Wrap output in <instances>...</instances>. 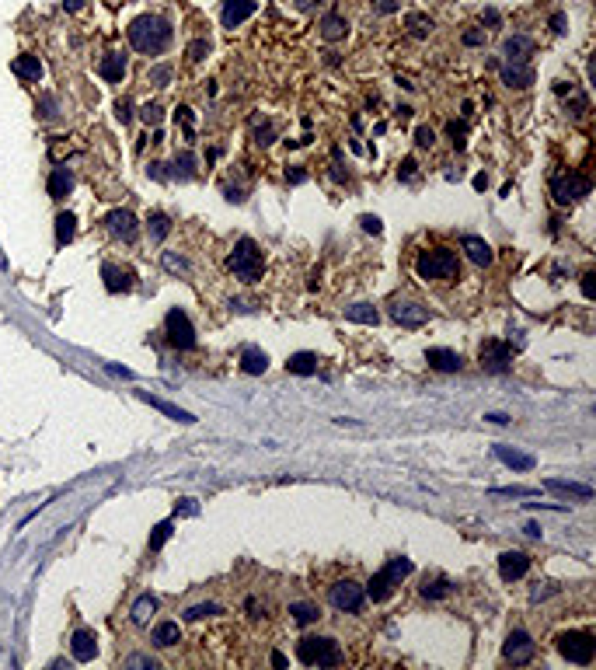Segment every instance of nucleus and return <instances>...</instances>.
Here are the masks:
<instances>
[{
  "mask_svg": "<svg viewBox=\"0 0 596 670\" xmlns=\"http://www.w3.org/2000/svg\"><path fill=\"white\" fill-rule=\"evenodd\" d=\"M126 35H129V46H133L136 53L157 56V53H164L168 42H171V25H168L164 18H157V15H143V18H136V22L126 29Z\"/></svg>",
  "mask_w": 596,
  "mask_h": 670,
  "instance_id": "f257e3e1",
  "label": "nucleus"
},
{
  "mask_svg": "<svg viewBox=\"0 0 596 670\" xmlns=\"http://www.w3.org/2000/svg\"><path fill=\"white\" fill-rule=\"evenodd\" d=\"M415 273L426 283H450L460 276V259L453 248H426L415 259Z\"/></svg>",
  "mask_w": 596,
  "mask_h": 670,
  "instance_id": "f03ea898",
  "label": "nucleus"
},
{
  "mask_svg": "<svg viewBox=\"0 0 596 670\" xmlns=\"http://www.w3.org/2000/svg\"><path fill=\"white\" fill-rule=\"evenodd\" d=\"M296 660L304 667H339L342 663V649L335 639L325 635H304L296 642Z\"/></svg>",
  "mask_w": 596,
  "mask_h": 670,
  "instance_id": "7ed1b4c3",
  "label": "nucleus"
},
{
  "mask_svg": "<svg viewBox=\"0 0 596 670\" xmlns=\"http://www.w3.org/2000/svg\"><path fill=\"white\" fill-rule=\"evenodd\" d=\"M230 273L241 280V283H258L261 273H265V259H261V248L251 241V238H241L230 252Z\"/></svg>",
  "mask_w": 596,
  "mask_h": 670,
  "instance_id": "20e7f679",
  "label": "nucleus"
},
{
  "mask_svg": "<svg viewBox=\"0 0 596 670\" xmlns=\"http://www.w3.org/2000/svg\"><path fill=\"white\" fill-rule=\"evenodd\" d=\"M412 573V562L405 559V555H398V559H391L380 573H373V580L367 583V593L373 597V600H387L391 593H394V587H401V580Z\"/></svg>",
  "mask_w": 596,
  "mask_h": 670,
  "instance_id": "39448f33",
  "label": "nucleus"
},
{
  "mask_svg": "<svg viewBox=\"0 0 596 670\" xmlns=\"http://www.w3.org/2000/svg\"><path fill=\"white\" fill-rule=\"evenodd\" d=\"M554 646L568 663H579V667H589L593 656H596V639L589 632H561L554 639Z\"/></svg>",
  "mask_w": 596,
  "mask_h": 670,
  "instance_id": "423d86ee",
  "label": "nucleus"
},
{
  "mask_svg": "<svg viewBox=\"0 0 596 670\" xmlns=\"http://www.w3.org/2000/svg\"><path fill=\"white\" fill-rule=\"evenodd\" d=\"M551 196L568 206V202H579L582 196H589V178L579 175V171H565V175H554L551 178Z\"/></svg>",
  "mask_w": 596,
  "mask_h": 670,
  "instance_id": "0eeeda50",
  "label": "nucleus"
},
{
  "mask_svg": "<svg viewBox=\"0 0 596 670\" xmlns=\"http://www.w3.org/2000/svg\"><path fill=\"white\" fill-rule=\"evenodd\" d=\"M164 332H168V342L178 346V349H192L195 346V328L188 321V314L182 308H171L168 318H164Z\"/></svg>",
  "mask_w": 596,
  "mask_h": 670,
  "instance_id": "6e6552de",
  "label": "nucleus"
},
{
  "mask_svg": "<svg viewBox=\"0 0 596 670\" xmlns=\"http://www.w3.org/2000/svg\"><path fill=\"white\" fill-rule=\"evenodd\" d=\"M481 367L488 370V374H506L509 370V363H513V349L506 346V342H499V339H485V346H481Z\"/></svg>",
  "mask_w": 596,
  "mask_h": 670,
  "instance_id": "1a4fd4ad",
  "label": "nucleus"
},
{
  "mask_svg": "<svg viewBox=\"0 0 596 670\" xmlns=\"http://www.w3.org/2000/svg\"><path fill=\"white\" fill-rule=\"evenodd\" d=\"M502 656H506V663L523 667V663H530L537 656V646H533V639L526 632H509V639L502 646Z\"/></svg>",
  "mask_w": 596,
  "mask_h": 670,
  "instance_id": "9d476101",
  "label": "nucleus"
},
{
  "mask_svg": "<svg viewBox=\"0 0 596 670\" xmlns=\"http://www.w3.org/2000/svg\"><path fill=\"white\" fill-rule=\"evenodd\" d=\"M363 597H367V590H363L356 580H342V583H335V587H332V604H335L339 611L356 614V611L363 607Z\"/></svg>",
  "mask_w": 596,
  "mask_h": 670,
  "instance_id": "9b49d317",
  "label": "nucleus"
},
{
  "mask_svg": "<svg viewBox=\"0 0 596 670\" xmlns=\"http://www.w3.org/2000/svg\"><path fill=\"white\" fill-rule=\"evenodd\" d=\"M391 318H394L398 325H405V328H419V325L429 321V308H422V304H415V301H394Z\"/></svg>",
  "mask_w": 596,
  "mask_h": 670,
  "instance_id": "f8f14e48",
  "label": "nucleus"
},
{
  "mask_svg": "<svg viewBox=\"0 0 596 670\" xmlns=\"http://www.w3.org/2000/svg\"><path fill=\"white\" fill-rule=\"evenodd\" d=\"M105 223H108V231L115 238H122V241H136V234H140V223H136V216L129 209H108Z\"/></svg>",
  "mask_w": 596,
  "mask_h": 670,
  "instance_id": "ddd939ff",
  "label": "nucleus"
},
{
  "mask_svg": "<svg viewBox=\"0 0 596 670\" xmlns=\"http://www.w3.org/2000/svg\"><path fill=\"white\" fill-rule=\"evenodd\" d=\"M526 569H530V555H526V552H502V555H499V576H502L506 583L520 580Z\"/></svg>",
  "mask_w": 596,
  "mask_h": 670,
  "instance_id": "4468645a",
  "label": "nucleus"
},
{
  "mask_svg": "<svg viewBox=\"0 0 596 670\" xmlns=\"http://www.w3.org/2000/svg\"><path fill=\"white\" fill-rule=\"evenodd\" d=\"M70 653H74V660H77V663L95 660V653H98V635H95L91 628H77V632H74V639H70Z\"/></svg>",
  "mask_w": 596,
  "mask_h": 670,
  "instance_id": "2eb2a0df",
  "label": "nucleus"
},
{
  "mask_svg": "<svg viewBox=\"0 0 596 670\" xmlns=\"http://www.w3.org/2000/svg\"><path fill=\"white\" fill-rule=\"evenodd\" d=\"M492 454L506 465V468H513V472H530L537 461H533V454H523V451H516V447H506V443H499V447H492Z\"/></svg>",
  "mask_w": 596,
  "mask_h": 670,
  "instance_id": "dca6fc26",
  "label": "nucleus"
},
{
  "mask_svg": "<svg viewBox=\"0 0 596 670\" xmlns=\"http://www.w3.org/2000/svg\"><path fill=\"white\" fill-rule=\"evenodd\" d=\"M102 280H105V290H108V294H126V290L133 287V273H129V269H119V266H112V262L102 266Z\"/></svg>",
  "mask_w": 596,
  "mask_h": 670,
  "instance_id": "f3484780",
  "label": "nucleus"
},
{
  "mask_svg": "<svg viewBox=\"0 0 596 670\" xmlns=\"http://www.w3.org/2000/svg\"><path fill=\"white\" fill-rule=\"evenodd\" d=\"M255 15V0H227L223 4V29H237Z\"/></svg>",
  "mask_w": 596,
  "mask_h": 670,
  "instance_id": "a211bd4d",
  "label": "nucleus"
},
{
  "mask_svg": "<svg viewBox=\"0 0 596 670\" xmlns=\"http://www.w3.org/2000/svg\"><path fill=\"white\" fill-rule=\"evenodd\" d=\"M460 248L467 252V259L474 262V266H492V248H488V241H481V238H474V234H467L464 241H460Z\"/></svg>",
  "mask_w": 596,
  "mask_h": 670,
  "instance_id": "6ab92c4d",
  "label": "nucleus"
},
{
  "mask_svg": "<svg viewBox=\"0 0 596 670\" xmlns=\"http://www.w3.org/2000/svg\"><path fill=\"white\" fill-rule=\"evenodd\" d=\"M140 398H143L147 405H154L157 412H164V415L178 419V422H195V415H192V412H185V408H178V405H171V401H164V398H154L150 391H140Z\"/></svg>",
  "mask_w": 596,
  "mask_h": 670,
  "instance_id": "aec40b11",
  "label": "nucleus"
},
{
  "mask_svg": "<svg viewBox=\"0 0 596 670\" xmlns=\"http://www.w3.org/2000/svg\"><path fill=\"white\" fill-rule=\"evenodd\" d=\"M98 74H102L105 81H112V84L122 81V77H126V56H122V53H108V56L98 63Z\"/></svg>",
  "mask_w": 596,
  "mask_h": 670,
  "instance_id": "412c9836",
  "label": "nucleus"
},
{
  "mask_svg": "<svg viewBox=\"0 0 596 670\" xmlns=\"http://www.w3.org/2000/svg\"><path fill=\"white\" fill-rule=\"evenodd\" d=\"M502 84H506V88H530V84H533V70L523 67V63L502 67Z\"/></svg>",
  "mask_w": 596,
  "mask_h": 670,
  "instance_id": "4be33fe9",
  "label": "nucleus"
},
{
  "mask_svg": "<svg viewBox=\"0 0 596 670\" xmlns=\"http://www.w3.org/2000/svg\"><path fill=\"white\" fill-rule=\"evenodd\" d=\"M426 363L433 370H460V356L453 349H426Z\"/></svg>",
  "mask_w": 596,
  "mask_h": 670,
  "instance_id": "5701e85b",
  "label": "nucleus"
},
{
  "mask_svg": "<svg viewBox=\"0 0 596 670\" xmlns=\"http://www.w3.org/2000/svg\"><path fill=\"white\" fill-rule=\"evenodd\" d=\"M150 639H154V646L168 649V646H178V642H182V628H178V621H161Z\"/></svg>",
  "mask_w": 596,
  "mask_h": 670,
  "instance_id": "b1692460",
  "label": "nucleus"
},
{
  "mask_svg": "<svg viewBox=\"0 0 596 670\" xmlns=\"http://www.w3.org/2000/svg\"><path fill=\"white\" fill-rule=\"evenodd\" d=\"M286 370H289V374H300V377L318 374V356H314V353H293V356L286 360Z\"/></svg>",
  "mask_w": 596,
  "mask_h": 670,
  "instance_id": "393cba45",
  "label": "nucleus"
},
{
  "mask_svg": "<svg viewBox=\"0 0 596 670\" xmlns=\"http://www.w3.org/2000/svg\"><path fill=\"white\" fill-rule=\"evenodd\" d=\"M11 70H15V77H22V81H39V77H42L39 56H18V60L11 63Z\"/></svg>",
  "mask_w": 596,
  "mask_h": 670,
  "instance_id": "a878e982",
  "label": "nucleus"
},
{
  "mask_svg": "<svg viewBox=\"0 0 596 670\" xmlns=\"http://www.w3.org/2000/svg\"><path fill=\"white\" fill-rule=\"evenodd\" d=\"M46 189H49L53 199H63V196L74 189V175H70L67 168H56V171L49 175V185H46Z\"/></svg>",
  "mask_w": 596,
  "mask_h": 670,
  "instance_id": "bb28decb",
  "label": "nucleus"
},
{
  "mask_svg": "<svg viewBox=\"0 0 596 670\" xmlns=\"http://www.w3.org/2000/svg\"><path fill=\"white\" fill-rule=\"evenodd\" d=\"M547 489L561 493V496H575V500H593V489L589 486H579V482H561V479H547L544 482Z\"/></svg>",
  "mask_w": 596,
  "mask_h": 670,
  "instance_id": "cd10ccee",
  "label": "nucleus"
},
{
  "mask_svg": "<svg viewBox=\"0 0 596 670\" xmlns=\"http://www.w3.org/2000/svg\"><path fill=\"white\" fill-rule=\"evenodd\" d=\"M289 614H293L296 625H311V621L321 618V607L311 604V600H296V604H289Z\"/></svg>",
  "mask_w": 596,
  "mask_h": 670,
  "instance_id": "c85d7f7f",
  "label": "nucleus"
},
{
  "mask_svg": "<svg viewBox=\"0 0 596 670\" xmlns=\"http://www.w3.org/2000/svg\"><path fill=\"white\" fill-rule=\"evenodd\" d=\"M74 234H77V216H74V213H60V216H56V245H60V248L70 245Z\"/></svg>",
  "mask_w": 596,
  "mask_h": 670,
  "instance_id": "c756f323",
  "label": "nucleus"
},
{
  "mask_svg": "<svg viewBox=\"0 0 596 670\" xmlns=\"http://www.w3.org/2000/svg\"><path fill=\"white\" fill-rule=\"evenodd\" d=\"M346 32H349V25H346V18H342V15H328V18L321 22V39H328V42L346 39Z\"/></svg>",
  "mask_w": 596,
  "mask_h": 670,
  "instance_id": "7c9ffc66",
  "label": "nucleus"
},
{
  "mask_svg": "<svg viewBox=\"0 0 596 670\" xmlns=\"http://www.w3.org/2000/svg\"><path fill=\"white\" fill-rule=\"evenodd\" d=\"M346 318L349 321H360V325H377L380 321V311L373 304H349L346 308Z\"/></svg>",
  "mask_w": 596,
  "mask_h": 670,
  "instance_id": "2f4dec72",
  "label": "nucleus"
},
{
  "mask_svg": "<svg viewBox=\"0 0 596 670\" xmlns=\"http://www.w3.org/2000/svg\"><path fill=\"white\" fill-rule=\"evenodd\" d=\"M265 367H268V356H265L261 349H244V353H241V370H244V374L255 377V374H265Z\"/></svg>",
  "mask_w": 596,
  "mask_h": 670,
  "instance_id": "473e14b6",
  "label": "nucleus"
},
{
  "mask_svg": "<svg viewBox=\"0 0 596 670\" xmlns=\"http://www.w3.org/2000/svg\"><path fill=\"white\" fill-rule=\"evenodd\" d=\"M530 49H533V42H530V39H523V35L506 39V60H509V63H523Z\"/></svg>",
  "mask_w": 596,
  "mask_h": 670,
  "instance_id": "72a5a7b5",
  "label": "nucleus"
},
{
  "mask_svg": "<svg viewBox=\"0 0 596 670\" xmlns=\"http://www.w3.org/2000/svg\"><path fill=\"white\" fill-rule=\"evenodd\" d=\"M450 587H453V583H450L446 576H433V580L426 576V583H422V597L440 600V597H446V593H450Z\"/></svg>",
  "mask_w": 596,
  "mask_h": 670,
  "instance_id": "f704fd0d",
  "label": "nucleus"
},
{
  "mask_svg": "<svg viewBox=\"0 0 596 670\" xmlns=\"http://www.w3.org/2000/svg\"><path fill=\"white\" fill-rule=\"evenodd\" d=\"M154 611H157V600H154L150 593H143V597L133 604V611H129V614H133V621H136V625H147Z\"/></svg>",
  "mask_w": 596,
  "mask_h": 670,
  "instance_id": "c9c22d12",
  "label": "nucleus"
},
{
  "mask_svg": "<svg viewBox=\"0 0 596 670\" xmlns=\"http://www.w3.org/2000/svg\"><path fill=\"white\" fill-rule=\"evenodd\" d=\"M168 234H171V216L168 213H150V238L164 241Z\"/></svg>",
  "mask_w": 596,
  "mask_h": 670,
  "instance_id": "e433bc0d",
  "label": "nucleus"
},
{
  "mask_svg": "<svg viewBox=\"0 0 596 670\" xmlns=\"http://www.w3.org/2000/svg\"><path fill=\"white\" fill-rule=\"evenodd\" d=\"M405 25H408V32H412L415 39H426V35L433 32V18H426V15H419V11H415V15H408V18H405Z\"/></svg>",
  "mask_w": 596,
  "mask_h": 670,
  "instance_id": "4c0bfd02",
  "label": "nucleus"
},
{
  "mask_svg": "<svg viewBox=\"0 0 596 670\" xmlns=\"http://www.w3.org/2000/svg\"><path fill=\"white\" fill-rule=\"evenodd\" d=\"M171 531H175V527H171V520H161V524L154 527V534H150V552H161V548H164V541L171 538Z\"/></svg>",
  "mask_w": 596,
  "mask_h": 670,
  "instance_id": "58836bf2",
  "label": "nucleus"
},
{
  "mask_svg": "<svg viewBox=\"0 0 596 670\" xmlns=\"http://www.w3.org/2000/svg\"><path fill=\"white\" fill-rule=\"evenodd\" d=\"M175 175H182V178H192V175H195V157H192L188 150L175 157Z\"/></svg>",
  "mask_w": 596,
  "mask_h": 670,
  "instance_id": "ea45409f",
  "label": "nucleus"
},
{
  "mask_svg": "<svg viewBox=\"0 0 596 670\" xmlns=\"http://www.w3.org/2000/svg\"><path fill=\"white\" fill-rule=\"evenodd\" d=\"M147 81H150V84H157V88H164V84L171 81V67H168V63H161V67H154V70L147 74Z\"/></svg>",
  "mask_w": 596,
  "mask_h": 670,
  "instance_id": "a19ab883",
  "label": "nucleus"
},
{
  "mask_svg": "<svg viewBox=\"0 0 596 670\" xmlns=\"http://www.w3.org/2000/svg\"><path fill=\"white\" fill-rule=\"evenodd\" d=\"M206 614H220V604H195V607L185 611V618H192V621H199V618H206Z\"/></svg>",
  "mask_w": 596,
  "mask_h": 670,
  "instance_id": "79ce46f5",
  "label": "nucleus"
},
{
  "mask_svg": "<svg viewBox=\"0 0 596 670\" xmlns=\"http://www.w3.org/2000/svg\"><path fill=\"white\" fill-rule=\"evenodd\" d=\"M140 115H143V122H147V126H157V122H161V115H164V109H161V105H143V109H140Z\"/></svg>",
  "mask_w": 596,
  "mask_h": 670,
  "instance_id": "37998d69",
  "label": "nucleus"
},
{
  "mask_svg": "<svg viewBox=\"0 0 596 670\" xmlns=\"http://www.w3.org/2000/svg\"><path fill=\"white\" fill-rule=\"evenodd\" d=\"M415 143H419V147H433V143H436V133H433L429 126H419V129H415Z\"/></svg>",
  "mask_w": 596,
  "mask_h": 670,
  "instance_id": "c03bdc74",
  "label": "nucleus"
},
{
  "mask_svg": "<svg viewBox=\"0 0 596 670\" xmlns=\"http://www.w3.org/2000/svg\"><path fill=\"white\" fill-rule=\"evenodd\" d=\"M593 280H596V273H593V269H589V273H582V294H586V301H593V297H596V283H593Z\"/></svg>",
  "mask_w": 596,
  "mask_h": 670,
  "instance_id": "a18cd8bd",
  "label": "nucleus"
},
{
  "mask_svg": "<svg viewBox=\"0 0 596 670\" xmlns=\"http://www.w3.org/2000/svg\"><path fill=\"white\" fill-rule=\"evenodd\" d=\"M360 223H363V231H370V234H380V231H384V228H380V216H370V213L360 216Z\"/></svg>",
  "mask_w": 596,
  "mask_h": 670,
  "instance_id": "49530a36",
  "label": "nucleus"
},
{
  "mask_svg": "<svg viewBox=\"0 0 596 670\" xmlns=\"http://www.w3.org/2000/svg\"><path fill=\"white\" fill-rule=\"evenodd\" d=\"M446 133H450V140H453L457 147H464V136H467V129H464V122H450V129H446Z\"/></svg>",
  "mask_w": 596,
  "mask_h": 670,
  "instance_id": "de8ad7c7",
  "label": "nucleus"
},
{
  "mask_svg": "<svg viewBox=\"0 0 596 670\" xmlns=\"http://www.w3.org/2000/svg\"><path fill=\"white\" fill-rule=\"evenodd\" d=\"M202 53H209V42H206V39H199V42L188 46V60H202Z\"/></svg>",
  "mask_w": 596,
  "mask_h": 670,
  "instance_id": "09e8293b",
  "label": "nucleus"
},
{
  "mask_svg": "<svg viewBox=\"0 0 596 670\" xmlns=\"http://www.w3.org/2000/svg\"><path fill=\"white\" fill-rule=\"evenodd\" d=\"M495 496H533V489H520V486H509V489H492Z\"/></svg>",
  "mask_w": 596,
  "mask_h": 670,
  "instance_id": "8fccbe9b",
  "label": "nucleus"
},
{
  "mask_svg": "<svg viewBox=\"0 0 596 670\" xmlns=\"http://www.w3.org/2000/svg\"><path fill=\"white\" fill-rule=\"evenodd\" d=\"M286 178H289L293 185H300V182H307V171H304V168H293V171H286Z\"/></svg>",
  "mask_w": 596,
  "mask_h": 670,
  "instance_id": "3c124183",
  "label": "nucleus"
},
{
  "mask_svg": "<svg viewBox=\"0 0 596 670\" xmlns=\"http://www.w3.org/2000/svg\"><path fill=\"white\" fill-rule=\"evenodd\" d=\"M398 175H401V178H415V161H412V157H405V164L398 168Z\"/></svg>",
  "mask_w": 596,
  "mask_h": 670,
  "instance_id": "603ef678",
  "label": "nucleus"
},
{
  "mask_svg": "<svg viewBox=\"0 0 596 670\" xmlns=\"http://www.w3.org/2000/svg\"><path fill=\"white\" fill-rule=\"evenodd\" d=\"M321 4H328V0H296V8H300V11H314Z\"/></svg>",
  "mask_w": 596,
  "mask_h": 670,
  "instance_id": "864d4df0",
  "label": "nucleus"
},
{
  "mask_svg": "<svg viewBox=\"0 0 596 670\" xmlns=\"http://www.w3.org/2000/svg\"><path fill=\"white\" fill-rule=\"evenodd\" d=\"M115 115H119L122 122H129V115H133V112H129V102H126V98H122V102L115 105Z\"/></svg>",
  "mask_w": 596,
  "mask_h": 670,
  "instance_id": "5fc2aeb1",
  "label": "nucleus"
},
{
  "mask_svg": "<svg viewBox=\"0 0 596 670\" xmlns=\"http://www.w3.org/2000/svg\"><path fill=\"white\" fill-rule=\"evenodd\" d=\"M255 136H258V143H272V129H268V126H258Z\"/></svg>",
  "mask_w": 596,
  "mask_h": 670,
  "instance_id": "6e6d98bb",
  "label": "nucleus"
},
{
  "mask_svg": "<svg viewBox=\"0 0 596 670\" xmlns=\"http://www.w3.org/2000/svg\"><path fill=\"white\" fill-rule=\"evenodd\" d=\"M485 419H488V422H495V426H506V422H509V415H506V412H488Z\"/></svg>",
  "mask_w": 596,
  "mask_h": 670,
  "instance_id": "4d7b16f0",
  "label": "nucleus"
},
{
  "mask_svg": "<svg viewBox=\"0 0 596 670\" xmlns=\"http://www.w3.org/2000/svg\"><path fill=\"white\" fill-rule=\"evenodd\" d=\"M126 663H129V667H154V660H150V656H129Z\"/></svg>",
  "mask_w": 596,
  "mask_h": 670,
  "instance_id": "13d9d810",
  "label": "nucleus"
},
{
  "mask_svg": "<svg viewBox=\"0 0 596 670\" xmlns=\"http://www.w3.org/2000/svg\"><path fill=\"white\" fill-rule=\"evenodd\" d=\"M464 42H467V46H478V42H485V32H467Z\"/></svg>",
  "mask_w": 596,
  "mask_h": 670,
  "instance_id": "bf43d9fd",
  "label": "nucleus"
},
{
  "mask_svg": "<svg viewBox=\"0 0 596 670\" xmlns=\"http://www.w3.org/2000/svg\"><path fill=\"white\" fill-rule=\"evenodd\" d=\"M175 510H182V513H195V500H182V503H175Z\"/></svg>",
  "mask_w": 596,
  "mask_h": 670,
  "instance_id": "052dcab7",
  "label": "nucleus"
},
{
  "mask_svg": "<svg viewBox=\"0 0 596 670\" xmlns=\"http://www.w3.org/2000/svg\"><path fill=\"white\" fill-rule=\"evenodd\" d=\"M164 266H168V269H185L182 259H175V255H164Z\"/></svg>",
  "mask_w": 596,
  "mask_h": 670,
  "instance_id": "680f3d73",
  "label": "nucleus"
},
{
  "mask_svg": "<svg viewBox=\"0 0 596 670\" xmlns=\"http://www.w3.org/2000/svg\"><path fill=\"white\" fill-rule=\"evenodd\" d=\"M108 374H122V377H133L126 367H115V363H108Z\"/></svg>",
  "mask_w": 596,
  "mask_h": 670,
  "instance_id": "e2e57ef3",
  "label": "nucleus"
},
{
  "mask_svg": "<svg viewBox=\"0 0 596 670\" xmlns=\"http://www.w3.org/2000/svg\"><path fill=\"white\" fill-rule=\"evenodd\" d=\"M81 4H84V0H63V8H67V11H77Z\"/></svg>",
  "mask_w": 596,
  "mask_h": 670,
  "instance_id": "0e129e2a",
  "label": "nucleus"
},
{
  "mask_svg": "<svg viewBox=\"0 0 596 670\" xmlns=\"http://www.w3.org/2000/svg\"><path fill=\"white\" fill-rule=\"evenodd\" d=\"M551 25H554V32H561V29H565V18H561V15H554V18H551Z\"/></svg>",
  "mask_w": 596,
  "mask_h": 670,
  "instance_id": "69168bd1",
  "label": "nucleus"
},
{
  "mask_svg": "<svg viewBox=\"0 0 596 670\" xmlns=\"http://www.w3.org/2000/svg\"><path fill=\"white\" fill-rule=\"evenodd\" d=\"M150 175H154V178H164V164H150Z\"/></svg>",
  "mask_w": 596,
  "mask_h": 670,
  "instance_id": "338daca9",
  "label": "nucleus"
}]
</instances>
